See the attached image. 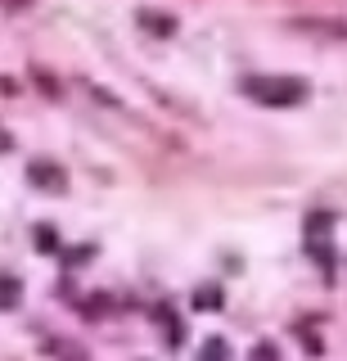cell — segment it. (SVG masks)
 Masks as SVG:
<instances>
[{
    "mask_svg": "<svg viewBox=\"0 0 347 361\" xmlns=\"http://www.w3.org/2000/svg\"><path fill=\"white\" fill-rule=\"evenodd\" d=\"M248 95H257L262 104H298V99H307V86L294 77H257L248 82Z\"/></svg>",
    "mask_w": 347,
    "mask_h": 361,
    "instance_id": "1",
    "label": "cell"
},
{
    "mask_svg": "<svg viewBox=\"0 0 347 361\" xmlns=\"http://www.w3.org/2000/svg\"><path fill=\"white\" fill-rule=\"evenodd\" d=\"M294 32L320 41H347V18H294Z\"/></svg>",
    "mask_w": 347,
    "mask_h": 361,
    "instance_id": "2",
    "label": "cell"
},
{
    "mask_svg": "<svg viewBox=\"0 0 347 361\" xmlns=\"http://www.w3.org/2000/svg\"><path fill=\"white\" fill-rule=\"evenodd\" d=\"M27 176L37 180V185H46V190H63V185H68V172H63V167H54V163H32Z\"/></svg>",
    "mask_w": 347,
    "mask_h": 361,
    "instance_id": "3",
    "label": "cell"
},
{
    "mask_svg": "<svg viewBox=\"0 0 347 361\" xmlns=\"http://www.w3.org/2000/svg\"><path fill=\"white\" fill-rule=\"evenodd\" d=\"M140 27L158 32V37H172V32H176V23L167 18V14H149V9H144V14H140Z\"/></svg>",
    "mask_w": 347,
    "mask_h": 361,
    "instance_id": "4",
    "label": "cell"
},
{
    "mask_svg": "<svg viewBox=\"0 0 347 361\" xmlns=\"http://www.w3.org/2000/svg\"><path fill=\"white\" fill-rule=\"evenodd\" d=\"M334 231V217H324V212H316V217H307V235L311 240H320V235Z\"/></svg>",
    "mask_w": 347,
    "mask_h": 361,
    "instance_id": "5",
    "label": "cell"
},
{
    "mask_svg": "<svg viewBox=\"0 0 347 361\" xmlns=\"http://www.w3.org/2000/svg\"><path fill=\"white\" fill-rule=\"evenodd\" d=\"M158 316H163V321H167V343H181V321H176V312L172 307H158Z\"/></svg>",
    "mask_w": 347,
    "mask_h": 361,
    "instance_id": "6",
    "label": "cell"
},
{
    "mask_svg": "<svg viewBox=\"0 0 347 361\" xmlns=\"http://www.w3.org/2000/svg\"><path fill=\"white\" fill-rule=\"evenodd\" d=\"M18 302V280H0V307H14Z\"/></svg>",
    "mask_w": 347,
    "mask_h": 361,
    "instance_id": "7",
    "label": "cell"
},
{
    "mask_svg": "<svg viewBox=\"0 0 347 361\" xmlns=\"http://www.w3.org/2000/svg\"><path fill=\"white\" fill-rule=\"evenodd\" d=\"M194 302L212 312V307H221V293H217V289H198V298H194Z\"/></svg>",
    "mask_w": 347,
    "mask_h": 361,
    "instance_id": "8",
    "label": "cell"
},
{
    "mask_svg": "<svg viewBox=\"0 0 347 361\" xmlns=\"http://www.w3.org/2000/svg\"><path fill=\"white\" fill-rule=\"evenodd\" d=\"M226 353H230V348L221 343V338H212V343H203V357H226Z\"/></svg>",
    "mask_w": 347,
    "mask_h": 361,
    "instance_id": "9",
    "label": "cell"
},
{
    "mask_svg": "<svg viewBox=\"0 0 347 361\" xmlns=\"http://www.w3.org/2000/svg\"><path fill=\"white\" fill-rule=\"evenodd\" d=\"M37 244L41 248H54V231H50V226H41V231H37Z\"/></svg>",
    "mask_w": 347,
    "mask_h": 361,
    "instance_id": "10",
    "label": "cell"
},
{
    "mask_svg": "<svg viewBox=\"0 0 347 361\" xmlns=\"http://www.w3.org/2000/svg\"><path fill=\"white\" fill-rule=\"evenodd\" d=\"M0 5H9V9H27L32 0H0Z\"/></svg>",
    "mask_w": 347,
    "mask_h": 361,
    "instance_id": "11",
    "label": "cell"
},
{
    "mask_svg": "<svg viewBox=\"0 0 347 361\" xmlns=\"http://www.w3.org/2000/svg\"><path fill=\"white\" fill-rule=\"evenodd\" d=\"M0 149H9V135H0Z\"/></svg>",
    "mask_w": 347,
    "mask_h": 361,
    "instance_id": "12",
    "label": "cell"
}]
</instances>
